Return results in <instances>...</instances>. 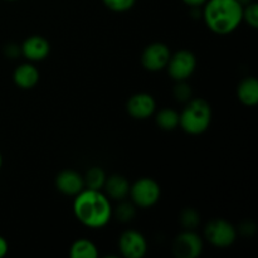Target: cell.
Returning <instances> with one entry per match:
<instances>
[{
	"label": "cell",
	"mask_w": 258,
	"mask_h": 258,
	"mask_svg": "<svg viewBox=\"0 0 258 258\" xmlns=\"http://www.w3.org/2000/svg\"><path fill=\"white\" fill-rule=\"evenodd\" d=\"M156 125L164 131H173L179 126V112L174 108H163L155 116Z\"/></svg>",
	"instance_id": "17"
},
{
	"label": "cell",
	"mask_w": 258,
	"mask_h": 258,
	"mask_svg": "<svg viewBox=\"0 0 258 258\" xmlns=\"http://www.w3.org/2000/svg\"><path fill=\"white\" fill-rule=\"evenodd\" d=\"M2 165H3V156L2 154H0V169H2Z\"/></svg>",
	"instance_id": "28"
},
{
	"label": "cell",
	"mask_w": 258,
	"mask_h": 258,
	"mask_svg": "<svg viewBox=\"0 0 258 258\" xmlns=\"http://www.w3.org/2000/svg\"><path fill=\"white\" fill-rule=\"evenodd\" d=\"M8 251H9V244L4 237L0 236V258L4 257L8 253Z\"/></svg>",
	"instance_id": "24"
},
{
	"label": "cell",
	"mask_w": 258,
	"mask_h": 258,
	"mask_svg": "<svg viewBox=\"0 0 258 258\" xmlns=\"http://www.w3.org/2000/svg\"><path fill=\"white\" fill-rule=\"evenodd\" d=\"M201 222V216L194 208H185L180 214V223L185 231H194Z\"/></svg>",
	"instance_id": "20"
},
{
	"label": "cell",
	"mask_w": 258,
	"mask_h": 258,
	"mask_svg": "<svg viewBox=\"0 0 258 258\" xmlns=\"http://www.w3.org/2000/svg\"><path fill=\"white\" fill-rule=\"evenodd\" d=\"M128 194L136 207L146 209L158 203L161 196V188L154 179L141 178L130 185Z\"/></svg>",
	"instance_id": "5"
},
{
	"label": "cell",
	"mask_w": 258,
	"mask_h": 258,
	"mask_svg": "<svg viewBox=\"0 0 258 258\" xmlns=\"http://www.w3.org/2000/svg\"><path fill=\"white\" fill-rule=\"evenodd\" d=\"M203 7L204 23L218 35L231 34L243 22V7L237 0H207Z\"/></svg>",
	"instance_id": "2"
},
{
	"label": "cell",
	"mask_w": 258,
	"mask_h": 258,
	"mask_svg": "<svg viewBox=\"0 0 258 258\" xmlns=\"http://www.w3.org/2000/svg\"><path fill=\"white\" fill-rule=\"evenodd\" d=\"M105 7L112 12L123 13L130 10L135 5L136 0H102Z\"/></svg>",
	"instance_id": "23"
},
{
	"label": "cell",
	"mask_w": 258,
	"mask_h": 258,
	"mask_svg": "<svg viewBox=\"0 0 258 258\" xmlns=\"http://www.w3.org/2000/svg\"><path fill=\"white\" fill-rule=\"evenodd\" d=\"M19 53L22 54V52H20V47H18V45H8L7 47V54L9 55V57L14 58L17 57Z\"/></svg>",
	"instance_id": "25"
},
{
	"label": "cell",
	"mask_w": 258,
	"mask_h": 258,
	"mask_svg": "<svg viewBox=\"0 0 258 258\" xmlns=\"http://www.w3.org/2000/svg\"><path fill=\"white\" fill-rule=\"evenodd\" d=\"M237 96L242 105L253 107L258 103V82L256 78L247 77L238 85Z\"/></svg>",
	"instance_id": "15"
},
{
	"label": "cell",
	"mask_w": 258,
	"mask_h": 258,
	"mask_svg": "<svg viewBox=\"0 0 258 258\" xmlns=\"http://www.w3.org/2000/svg\"><path fill=\"white\" fill-rule=\"evenodd\" d=\"M237 2H238L239 4L242 5V7H244V5L249 4V3H252V2H253V0H237Z\"/></svg>",
	"instance_id": "27"
},
{
	"label": "cell",
	"mask_w": 258,
	"mask_h": 258,
	"mask_svg": "<svg viewBox=\"0 0 258 258\" xmlns=\"http://www.w3.org/2000/svg\"><path fill=\"white\" fill-rule=\"evenodd\" d=\"M173 93L175 100L179 101V102L186 103L189 100H191V97H193V90H191L190 86L186 83V81H179V82H176Z\"/></svg>",
	"instance_id": "22"
},
{
	"label": "cell",
	"mask_w": 258,
	"mask_h": 258,
	"mask_svg": "<svg viewBox=\"0 0 258 258\" xmlns=\"http://www.w3.org/2000/svg\"><path fill=\"white\" fill-rule=\"evenodd\" d=\"M55 188L64 196L76 197L85 189V180L75 170H63L55 176Z\"/></svg>",
	"instance_id": "12"
},
{
	"label": "cell",
	"mask_w": 258,
	"mask_h": 258,
	"mask_svg": "<svg viewBox=\"0 0 258 258\" xmlns=\"http://www.w3.org/2000/svg\"><path fill=\"white\" fill-rule=\"evenodd\" d=\"M7 2H14V0H7Z\"/></svg>",
	"instance_id": "29"
},
{
	"label": "cell",
	"mask_w": 258,
	"mask_h": 258,
	"mask_svg": "<svg viewBox=\"0 0 258 258\" xmlns=\"http://www.w3.org/2000/svg\"><path fill=\"white\" fill-rule=\"evenodd\" d=\"M212 122V107L203 98H191L179 113V126L189 135L206 133Z\"/></svg>",
	"instance_id": "3"
},
{
	"label": "cell",
	"mask_w": 258,
	"mask_h": 258,
	"mask_svg": "<svg viewBox=\"0 0 258 258\" xmlns=\"http://www.w3.org/2000/svg\"><path fill=\"white\" fill-rule=\"evenodd\" d=\"M242 20L247 23L251 28H258V5L254 2L244 5L243 13H242Z\"/></svg>",
	"instance_id": "21"
},
{
	"label": "cell",
	"mask_w": 258,
	"mask_h": 258,
	"mask_svg": "<svg viewBox=\"0 0 258 258\" xmlns=\"http://www.w3.org/2000/svg\"><path fill=\"white\" fill-rule=\"evenodd\" d=\"M39 71L32 63H23L15 68L13 73L14 83L22 90H30L39 82Z\"/></svg>",
	"instance_id": "13"
},
{
	"label": "cell",
	"mask_w": 258,
	"mask_h": 258,
	"mask_svg": "<svg viewBox=\"0 0 258 258\" xmlns=\"http://www.w3.org/2000/svg\"><path fill=\"white\" fill-rule=\"evenodd\" d=\"M183 3L188 5V7L199 8V7H203V5L207 3V0H183Z\"/></svg>",
	"instance_id": "26"
},
{
	"label": "cell",
	"mask_w": 258,
	"mask_h": 258,
	"mask_svg": "<svg viewBox=\"0 0 258 258\" xmlns=\"http://www.w3.org/2000/svg\"><path fill=\"white\" fill-rule=\"evenodd\" d=\"M171 52L164 43L155 42L149 44L141 54V64L150 72H159L168 66Z\"/></svg>",
	"instance_id": "8"
},
{
	"label": "cell",
	"mask_w": 258,
	"mask_h": 258,
	"mask_svg": "<svg viewBox=\"0 0 258 258\" xmlns=\"http://www.w3.org/2000/svg\"><path fill=\"white\" fill-rule=\"evenodd\" d=\"M105 190L111 199L122 201L130 193V183L127 179L120 174H113L106 179Z\"/></svg>",
	"instance_id": "14"
},
{
	"label": "cell",
	"mask_w": 258,
	"mask_h": 258,
	"mask_svg": "<svg viewBox=\"0 0 258 258\" xmlns=\"http://www.w3.org/2000/svg\"><path fill=\"white\" fill-rule=\"evenodd\" d=\"M73 213L83 226L98 229L111 221L113 209L106 194L101 190L85 188L76 196L73 202Z\"/></svg>",
	"instance_id": "1"
},
{
	"label": "cell",
	"mask_w": 258,
	"mask_h": 258,
	"mask_svg": "<svg viewBox=\"0 0 258 258\" xmlns=\"http://www.w3.org/2000/svg\"><path fill=\"white\" fill-rule=\"evenodd\" d=\"M106 176L105 171L100 166H92L87 170L85 178V188L87 189H93V190H102L103 186L106 183Z\"/></svg>",
	"instance_id": "18"
},
{
	"label": "cell",
	"mask_w": 258,
	"mask_h": 258,
	"mask_svg": "<svg viewBox=\"0 0 258 258\" xmlns=\"http://www.w3.org/2000/svg\"><path fill=\"white\" fill-rule=\"evenodd\" d=\"M121 203L117 206L115 214L117 217V219L122 223H127L134 219L136 214V206L133 202H126L125 199L120 201Z\"/></svg>",
	"instance_id": "19"
},
{
	"label": "cell",
	"mask_w": 258,
	"mask_h": 258,
	"mask_svg": "<svg viewBox=\"0 0 258 258\" xmlns=\"http://www.w3.org/2000/svg\"><path fill=\"white\" fill-rule=\"evenodd\" d=\"M70 256L72 258H96L98 257L97 246L90 239H77L71 246Z\"/></svg>",
	"instance_id": "16"
},
{
	"label": "cell",
	"mask_w": 258,
	"mask_h": 258,
	"mask_svg": "<svg viewBox=\"0 0 258 258\" xmlns=\"http://www.w3.org/2000/svg\"><path fill=\"white\" fill-rule=\"evenodd\" d=\"M204 237L217 248H228L236 242L237 229L226 219L214 218L206 226Z\"/></svg>",
	"instance_id": "4"
},
{
	"label": "cell",
	"mask_w": 258,
	"mask_h": 258,
	"mask_svg": "<svg viewBox=\"0 0 258 258\" xmlns=\"http://www.w3.org/2000/svg\"><path fill=\"white\" fill-rule=\"evenodd\" d=\"M126 110L128 115L135 120H146L155 113V98L145 92L135 93L127 100Z\"/></svg>",
	"instance_id": "10"
},
{
	"label": "cell",
	"mask_w": 258,
	"mask_h": 258,
	"mask_svg": "<svg viewBox=\"0 0 258 258\" xmlns=\"http://www.w3.org/2000/svg\"><path fill=\"white\" fill-rule=\"evenodd\" d=\"M118 249L125 258H143L148 253V241L143 233L128 229L118 238Z\"/></svg>",
	"instance_id": "9"
},
{
	"label": "cell",
	"mask_w": 258,
	"mask_h": 258,
	"mask_svg": "<svg viewBox=\"0 0 258 258\" xmlns=\"http://www.w3.org/2000/svg\"><path fill=\"white\" fill-rule=\"evenodd\" d=\"M203 239L194 231H184L173 242V253L178 258H198L203 252Z\"/></svg>",
	"instance_id": "7"
},
{
	"label": "cell",
	"mask_w": 258,
	"mask_h": 258,
	"mask_svg": "<svg viewBox=\"0 0 258 258\" xmlns=\"http://www.w3.org/2000/svg\"><path fill=\"white\" fill-rule=\"evenodd\" d=\"M20 52L28 60L40 62L49 55L50 44L45 38L40 35H32L20 45Z\"/></svg>",
	"instance_id": "11"
},
{
	"label": "cell",
	"mask_w": 258,
	"mask_h": 258,
	"mask_svg": "<svg viewBox=\"0 0 258 258\" xmlns=\"http://www.w3.org/2000/svg\"><path fill=\"white\" fill-rule=\"evenodd\" d=\"M169 76L174 81H186L191 77L197 68V57L193 52L188 49H181L171 54L168 63Z\"/></svg>",
	"instance_id": "6"
}]
</instances>
